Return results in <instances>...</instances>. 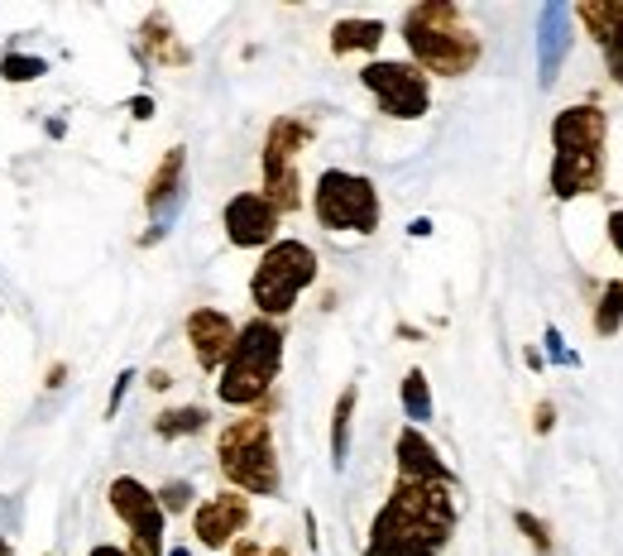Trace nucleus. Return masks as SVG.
Listing matches in <instances>:
<instances>
[{
    "label": "nucleus",
    "instance_id": "1",
    "mask_svg": "<svg viewBox=\"0 0 623 556\" xmlns=\"http://www.w3.org/2000/svg\"><path fill=\"white\" fill-rule=\"evenodd\" d=\"M455 485L399 479L370 523L364 556H442L455 537Z\"/></svg>",
    "mask_w": 623,
    "mask_h": 556
},
{
    "label": "nucleus",
    "instance_id": "2",
    "mask_svg": "<svg viewBox=\"0 0 623 556\" xmlns=\"http://www.w3.org/2000/svg\"><path fill=\"white\" fill-rule=\"evenodd\" d=\"M604 144H610V115L595 101L556 111L552 120V198L556 202L595 198L604 188Z\"/></svg>",
    "mask_w": 623,
    "mask_h": 556
},
{
    "label": "nucleus",
    "instance_id": "3",
    "mask_svg": "<svg viewBox=\"0 0 623 556\" xmlns=\"http://www.w3.org/2000/svg\"><path fill=\"white\" fill-rule=\"evenodd\" d=\"M403 43L413 53V68L428 78H465L480 63V34L465 24L455 0H422L403 10Z\"/></svg>",
    "mask_w": 623,
    "mask_h": 556
},
{
    "label": "nucleus",
    "instance_id": "4",
    "mask_svg": "<svg viewBox=\"0 0 623 556\" xmlns=\"http://www.w3.org/2000/svg\"><path fill=\"white\" fill-rule=\"evenodd\" d=\"M279 370H283V326L269 317H250L235 332V345L221 365L217 398L225 408H254V403H264Z\"/></svg>",
    "mask_w": 623,
    "mask_h": 556
},
{
    "label": "nucleus",
    "instance_id": "5",
    "mask_svg": "<svg viewBox=\"0 0 623 556\" xmlns=\"http://www.w3.org/2000/svg\"><path fill=\"white\" fill-rule=\"evenodd\" d=\"M217 465H221L225 485L235 494H245V499H273V494L283 489L279 446H273V427L264 413H245V417L221 427Z\"/></svg>",
    "mask_w": 623,
    "mask_h": 556
},
{
    "label": "nucleus",
    "instance_id": "6",
    "mask_svg": "<svg viewBox=\"0 0 623 556\" xmlns=\"http://www.w3.org/2000/svg\"><path fill=\"white\" fill-rule=\"evenodd\" d=\"M316 269L322 264H316V250L308 240H273L250 274V297L260 307V317L269 322L288 317L298 307V297L316 283Z\"/></svg>",
    "mask_w": 623,
    "mask_h": 556
},
{
    "label": "nucleus",
    "instance_id": "7",
    "mask_svg": "<svg viewBox=\"0 0 623 556\" xmlns=\"http://www.w3.org/2000/svg\"><path fill=\"white\" fill-rule=\"evenodd\" d=\"M312 216L326 231H345V235H374L384 221V202L379 188L364 173H345V169H326L312 188Z\"/></svg>",
    "mask_w": 623,
    "mask_h": 556
},
{
    "label": "nucleus",
    "instance_id": "8",
    "mask_svg": "<svg viewBox=\"0 0 623 556\" xmlns=\"http://www.w3.org/2000/svg\"><path fill=\"white\" fill-rule=\"evenodd\" d=\"M316 125L302 115H279L264 134V154H260V169H264V202L273 206L279 216L298 212L302 206V183H298V154L312 144Z\"/></svg>",
    "mask_w": 623,
    "mask_h": 556
},
{
    "label": "nucleus",
    "instance_id": "9",
    "mask_svg": "<svg viewBox=\"0 0 623 556\" xmlns=\"http://www.w3.org/2000/svg\"><path fill=\"white\" fill-rule=\"evenodd\" d=\"M360 87L379 101L389 120H422L432 111V78L403 58H374L360 68Z\"/></svg>",
    "mask_w": 623,
    "mask_h": 556
},
{
    "label": "nucleus",
    "instance_id": "10",
    "mask_svg": "<svg viewBox=\"0 0 623 556\" xmlns=\"http://www.w3.org/2000/svg\"><path fill=\"white\" fill-rule=\"evenodd\" d=\"M105 499H111L115 518L125 523V533H130V547H125L130 556H163V528H169V518H163L159 494L149 489L144 479L115 475Z\"/></svg>",
    "mask_w": 623,
    "mask_h": 556
},
{
    "label": "nucleus",
    "instance_id": "11",
    "mask_svg": "<svg viewBox=\"0 0 623 556\" xmlns=\"http://www.w3.org/2000/svg\"><path fill=\"white\" fill-rule=\"evenodd\" d=\"M250 528V499L235 489H221L192 508V537L207 552H225L240 543V533Z\"/></svg>",
    "mask_w": 623,
    "mask_h": 556
},
{
    "label": "nucleus",
    "instance_id": "12",
    "mask_svg": "<svg viewBox=\"0 0 623 556\" xmlns=\"http://www.w3.org/2000/svg\"><path fill=\"white\" fill-rule=\"evenodd\" d=\"M279 212L264 202V192H235L221 212V225H225V240L235 250H269L279 240Z\"/></svg>",
    "mask_w": 623,
    "mask_h": 556
},
{
    "label": "nucleus",
    "instance_id": "13",
    "mask_svg": "<svg viewBox=\"0 0 623 556\" xmlns=\"http://www.w3.org/2000/svg\"><path fill=\"white\" fill-rule=\"evenodd\" d=\"M235 332L240 326L225 317L221 307H197L192 317H188V345H192V360L202 365L207 374H221L225 365V355H231V345H235Z\"/></svg>",
    "mask_w": 623,
    "mask_h": 556
},
{
    "label": "nucleus",
    "instance_id": "14",
    "mask_svg": "<svg viewBox=\"0 0 623 556\" xmlns=\"http://www.w3.org/2000/svg\"><path fill=\"white\" fill-rule=\"evenodd\" d=\"M393 461H399V479H422V485H455V471L442 461L422 427H403L399 442H393Z\"/></svg>",
    "mask_w": 623,
    "mask_h": 556
},
{
    "label": "nucleus",
    "instance_id": "15",
    "mask_svg": "<svg viewBox=\"0 0 623 556\" xmlns=\"http://www.w3.org/2000/svg\"><path fill=\"white\" fill-rule=\"evenodd\" d=\"M571 24H575V14H571V6H561V0H552V6L537 10V72H542V87H552L561 63H566Z\"/></svg>",
    "mask_w": 623,
    "mask_h": 556
},
{
    "label": "nucleus",
    "instance_id": "16",
    "mask_svg": "<svg viewBox=\"0 0 623 556\" xmlns=\"http://www.w3.org/2000/svg\"><path fill=\"white\" fill-rule=\"evenodd\" d=\"M140 53L149 63H163V68H188L192 63V49L178 39L173 20L163 10H149L144 24H140Z\"/></svg>",
    "mask_w": 623,
    "mask_h": 556
},
{
    "label": "nucleus",
    "instance_id": "17",
    "mask_svg": "<svg viewBox=\"0 0 623 556\" xmlns=\"http://www.w3.org/2000/svg\"><path fill=\"white\" fill-rule=\"evenodd\" d=\"M182 169H188V149L173 144L169 154H163V163L154 169V178H149V188H144V212L154 216L159 225H163V216H169L178 206V198H182Z\"/></svg>",
    "mask_w": 623,
    "mask_h": 556
},
{
    "label": "nucleus",
    "instance_id": "18",
    "mask_svg": "<svg viewBox=\"0 0 623 556\" xmlns=\"http://www.w3.org/2000/svg\"><path fill=\"white\" fill-rule=\"evenodd\" d=\"M384 20H336L331 24V53L351 58V53H374L384 43Z\"/></svg>",
    "mask_w": 623,
    "mask_h": 556
},
{
    "label": "nucleus",
    "instance_id": "19",
    "mask_svg": "<svg viewBox=\"0 0 623 556\" xmlns=\"http://www.w3.org/2000/svg\"><path fill=\"white\" fill-rule=\"evenodd\" d=\"M355 403H360V388L345 384L336 408H331V465L345 471V461H351V427H355Z\"/></svg>",
    "mask_w": 623,
    "mask_h": 556
},
{
    "label": "nucleus",
    "instance_id": "20",
    "mask_svg": "<svg viewBox=\"0 0 623 556\" xmlns=\"http://www.w3.org/2000/svg\"><path fill=\"white\" fill-rule=\"evenodd\" d=\"M211 413L202 408V403H182V408H163L154 417V432L163 442H182V437H197V432H207Z\"/></svg>",
    "mask_w": 623,
    "mask_h": 556
},
{
    "label": "nucleus",
    "instance_id": "21",
    "mask_svg": "<svg viewBox=\"0 0 623 556\" xmlns=\"http://www.w3.org/2000/svg\"><path fill=\"white\" fill-rule=\"evenodd\" d=\"M571 14L590 29V39L604 43V39H610L614 29L623 24V0H585V6H575Z\"/></svg>",
    "mask_w": 623,
    "mask_h": 556
},
{
    "label": "nucleus",
    "instance_id": "22",
    "mask_svg": "<svg viewBox=\"0 0 623 556\" xmlns=\"http://www.w3.org/2000/svg\"><path fill=\"white\" fill-rule=\"evenodd\" d=\"M399 398H403V413H408V423H413V427L432 423V384H428V374H422V370H408L403 374Z\"/></svg>",
    "mask_w": 623,
    "mask_h": 556
},
{
    "label": "nucleus",
    "instance_id": "23",
    "mask_svg": "<svg viewBox=\"0 0 623 556\" xmlns=\"http://www.w3.org/2000/svg\"><path fill=\"white\" fill-rule=\"evenodd\" d=\"M595 336H619V326H623V279L614 283H604V293H600V303H595Z\"/></svg>",
    "mask_w": 623,
    "mask_h": 556
},
{
    "label": "nucleus",
    "instance_id": "24",
    "mask_svg": "<svg viewBox=\"0 0 623 556\" xmlns=\"http://www.w3.org/2000/svg\"><path fill=\"white\" fill-rule=\"evenodd\" d=\"M513 528H519V533L527 537L533 556H556V543H552V528H546V518L527 514V508H513Z\"/></svg>",
    "mask_w": 623,
    "mask_h": 556
},
{
    "label": "nucleus",
    "instance_id": "25",
    "mask_svg": "<svg viewBox=\"0 0 623 556\" xmlns=\"http://www.w3.org/2000/svg\"><path fill=\"white\" fill-rule=\"evenodd\" d=\"M49 72V58H34V53H6L0 58V78L6 82H34Z\"/></svg>",
    "mask_w": 623,
    "mask_h": 556
},
{
    "label": "nucleus",
    "instance_id": "26",
    "mask_svg": "<svg viewBox=\"0 0 623 556\" xmlns=\"http://www.w3.org/2000/svg\"><path fill=\"white\" fill-rule=\"evenodd\" d=\"M154 494H159L163 518H169V514H188V508H192V499H197L188 479H169V485H163V489H154Z\"/></svg>",
    "mask_w": 623,
    "mask_h": 556
},
{
    "label": "nucleus",
    "instance_id": "27",
    "mask_svg": "<svg viewBox=\"0 0 623 556\" xmlns=\"http://www.w3.org/2000/svg\"><path fill=\"white\" fill-rule=\"evenodd\" d=\"M600 53H604V68H610V78L623 87V24L600 43Z\"/></svg>",
    "mask_w": 623,
    "mask_h": 556
},
{
    "label": "nucleus",
    "instance_id": "28",
    "mask_svg": "<svg viewBox=\"0 0 623 556\" xmlns=\"http://www.w3.org/2000/svg\"><path fill=\"white\" fill-rule=\"evenodd\" d=\"M231 556H288V547H273V543H254V537H240L231 547Z\"/></svg>",
    "mask_w": 623,
    "mask_h": 556
},
{
    "label": "nucleus",
    "instance_id": "29",
    "mask_svg": "<svg viewBox=\"0 0 623 556\" xmlns=\"http://www.w3.org/2000/svg\"><path fill=\"white\" fill-rule=\"evenodd\" d=\"M546 355H552V360H561V365H575V355L566 351V341H561V332H556V326H546Z\"/></svg>",
    "mask_w": 623,
    "mask_h": 556
},
{
    "label": "nucleus",
    "instance_id": "30",
    "mask_svg": "<svg viewBox=\"0 0 623 556\" xmlns=\"http://www.w3.org/2000/svg\"><path fill=\"white\" fill-rule=\"evenodd\" d=\"M134 384V370H120V380H115V388H111V403H105V417H115L120 413V403H125V388Z\"/></svg>",
    "mask_w": 623,
    "mask_h": 556
},
{
    "label": "nucleus",
    "instance_id": "31",
    "mask_svg": "<svg viewBox=\"0 0 623 556\" xmlns=\"http://www.w3.org/2000/svg\"><path fill=\"white\" fill-rule=\"evenodd\" d=\"M552 427H556V408L542 398V403H537V413H533V432H537V437H546Z\"/></svg>",
    "mask_w": 623,
    "mask_h": 556
},
{
    "label": "nucleus",
    "instance_id": "32",
    "mask_svg": "<svg viewBox=\"0 0 623 556\" xmlns=\"http://www.w3.org/2000/svg\"><path fill=\"white\" fill-rule=\"evenodd\" d=\"M610 245L619 250V260H623V212H610Z\"/></svg>",
    "mask_w": 623,
    "mask_h": 556
},
{
    "label": "nucleus",
    "instance_id": "33",
    "mask_svg": "<svg viewBox=\"0 0 623 556\" xmlns=\"http://www.w3.org/2000/svg\"><path fill=\"white\" fill-rule=\"evenodd\" d=\"M149 388H154V394H163V388H173L169 370H149Z\"/></svg>",
    "mask_w": 623,
    "mask_h": 556
},
{
    "label": "nucleus",
    "instance_id": "34",
    "mask_svg": "<svg viewBox=\"0 0 623 556\" xmlns=\"http://www.w3.org/2000/svg\"><path fill=\"white\" fill-rule=\"evenodd\" d=\"M130 111H134V120H149V115H154V101L140 97V101H130Z\"/></svg>",
    "mask_w": 623,
    "mask_h": 556
},
{
    "label": "nucleus",
    "instance_id": "35",
    "mask_svg": "<svg viewBox=\"0 0 623 556\" xmlns=\"http://www.w3.org/2000/svg\"><path fill=\"white\" fill-rule=\"evenodd\" d=\"M87 556H130V552H125V547H111V543H97Z\"/></svg>",
    "mask_w": 623,
    "mask_h": 556
},
{
    "label": "nucleus",
    "instance_id": "36",
    "mask_svg": "<svg viewBox=\"0 0 623 556\" xmlns=\"http://www.w3.org/2000/svg\"><path fill=\"white\" fill-rule=\"evenodd\" d=\"M63 380H68V365H53V370H49V388H58Z\"/></svg>",
    "mask_w": 623,
    "mask_h": 556
},
{
    "label": "nucleus",
    "instance_id": "37",
    "mask_svg": "<svg viewBox=\"0 0 623 556\" xmlns=\"http://www.w3.org/2000/svg\"><path fill=\"white\" fill-rule=\"evenodd\" d=\"M0 556H10V543H6V537H0Z\"/></svg>",
    "mask_w": 623,
    "mask_h": 556
}]
</instances>
